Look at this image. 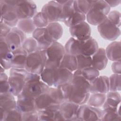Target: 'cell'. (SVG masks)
<instances>
[{
    "label": "cell",
    "instance_id": "obj_1",
    "mask_svg": "<svg viewBox=\"0 0 121 121\" xmlns=\"http://www.w3.org/2000/svg\"><path fill=\"white\" fill-rule=\"evenodd\" d=\"M65 101L82 105L86 104L89 95L90 82L80 76L73 75L72 80L60 87Z\"/></svg>",
    "mask_w": 121,
    "mask_h": 121
},
{
    "label": "cell",
    "instance_id": "obj_2",
    "mask_svg": "<svg viewBox=\"0 0 121 121\" xmlns=\"http://www.w3.org/2000/svg\"><path fill=\"white\" fill-rule=\"evenodd\" d=\"M49 87L41 80L40 75L28 72L23 90L17 96L35 99L45 92Z\"/></svg>",
    "mask_w": 121,
    "mask_h": 121
},
{
    "label": "cell",
    "instance_id": "obj_3",
    "mask_svg": "<svg viewBox=\"0 0 121 121\" xmlns=\"http://www.w3.org/2000/svg\"><path fill=\"white\" fill-rule=\"evenodd\" d=\"M65 101L60 87H49L43 93L35 99L36 110H42L52 104H60Z\"/></svg>",
    "mask_w": 121,
    "mask_h": 121
},
{
    "label": "cell",
    "instance_id": "obj_4",
    "mask_svg": "<svg viewBox=\"0 0 121 121\" xmlns=\"http://www.w3.org/2000/svg\"><path fill=\"white\" fill-rule=\"evenodd\" d=\"M110 10V7L105 0H93L90 10L86 15V19L89 24L97 26L106 19Z\"/></svg>",
    "mask_w": 121,
    "mask_h": 121
},
{
    "label": "cell",
    "instance_id": "obj_5",
    "mask_svg": "<svg viewBox=\"0 0 121 121\" xmlns=\"http://www.w3.org/2000/svg\"><path fill=\"white\" fill-rule=\"evenodd\" d=\"M17 0H0V21L11 28L17 26L19 19L16 12Z\"/></svg>",
    "mask_w": 121,
    "mask_h": 121
},
{
    "label": "cell",
    "instance_id": "obj_6",
    "mask_svg": "<svg viewBox=\"0 0 121 121\" xmlns=\"http://www.w3.org/2000/svg\"><path fill=\"white\" fill-rule=\"evenodd\" d=\"M46 60L44 50H37L28 54L25 69L28 72L40 75L45 67Z\"/></svg>",
    "mask_w": 121,
    "mask_h": 121
},
{
    "label": "cell",
    "instance_id": "obj_7",
    "mask_svg": "<svg viewBox=\"0 0 121 121\" xmlns=\"http://www.w3.org/2000/svg\"><path fill=\"white\" fill-rule=\"evenodd\" d=\"M44 51L46 58L45 67L59 68L65 53L64 46L58 42H56Z\"/></svg>",
    "mask_w": 121,
    "mask_h": 121
},
{
    "label": "cell",
    "instance_id": "obj_8",
    "mask_svg": "<svg viewBox=\"0 0 121 121\" xmlns=\"http://www.w3.org/2000/svg\"><path fill=\"white\" fill-rule=\"evenodd\" d=\"M28 72L25 69L11 68L10 69L9 76V92L15 96H17L22 91Z\"/></svg>",
    "mask_w": 121,
    "mask_h": 121
},
{
    "label": "cell",
    "instance_id": "obj_9",
    "mask_svg": "<svg viewBox=\"0 0 121 121\" xmlns=\"http://www.w3.org/2000/svg\"><path fill=\"white\" fill-rule=\"evenodd\" d=\"M102 115V110L100 108L94 107L85 104L80 105L77 114V118L78 121H101Z\"/></svg>",
    "mask_w": 121,
    "mask_h": 121
},
{
    "label": "cell",
    "instance_id": "obj_10",
    "mask_svg": "<svg viewBox=\"0 0 121 121\" xmlns=\"http://www.w3.org/2000/svg\"><path fill=\"white\" fill-rule=\"evenodd\" d=\"M97 30L103 39L112 42L116 40L121 35L120 27L116 26L107 17L97 26Z\"/></svg>",
    "mask_w": 121,
    "mask_h": 121
},
{
    "label": "cell",
    "instance_id": "obj_11",
    "mask_svg": "<svg viewBox=\"0 0 121 121\" xmlns=\"http://www.w3.org/2000/svg\"><path fill=\"white\" fill-rule=\"evenodd\" d=\"M16 12L19 20L32 19L37 13V6L32 0H17Z\"/></svg>",
    "mask_w": 121,
    "mask_h": 121
},
{
    "label": "cell",
    "instance_id": "obj_12",
    "mask_svg": "<svg viewBox=\"0 0 121 121\" xmlns=\"http://www.w3.org/2000/svg\"><path fill=\"white\" fill-rule=\"evenodd\" d=\"M41 12L45 16L49 23L60 22L62 5L59 3L57 1H49L43 6Z\"/></svg>",
    "mask_w": 121,
    "mask_h": 121
},
{
    "label": "cell",
    "instance_id": "obj_13",
    "mask_svg": "<svg viewBox=\"0 0 121 121\" xmlns=\"http://www.w3.org/2000/svg\"><path fill=\"white\" fill-rule=\"evenodd\" d=\"M26 38L24 33L17 27H14L12 28L10 32L5 38V40L10 49L13 51L21 47Z\"/></svg>",
    "mask_w": 121,
    "mask_h": 121
},
{
    "label": "cell",
    "instance_id": "obj_14",
    "mask_svg": "<svg viewBox=\"0 0 121 121\" xmlns=\"http://www.w3.org/2000/svg\"><path fill=\"white\" fill-rule=\"evenodd\" d=\"M32 37L37 42L38 50H44L56 42L50 35L46 27L36 28L32 33Z\"/></svg>",
    "mask_w": 121,
    "mask_h": 121
},
{
    "label": "cell",
    "instance_id": "obj_15",
    "mask_svg": "<svg viewBox=\"0 0 121 121\" xmlns=\"http://www.w3.org/2000/svg\"><path fill=\"white\" fill-rule=\"evenodd\" d=\"M71 37L80 41H84L91 37V29L88 23L83 21L69 27Z\"/></svg>",
    "mask_w": 121,
    "mask_h": 121
},
{
    "label": "cell",
    "instance_id": "obj_16",
    "mask_svg": "<svg viewBox=\"0 0 121 121\" xmlns=\"http://www.w3.org/2000/svg\"><path fill=\"white\" fill-rule=\"evenodd\" d=\"M80 105L65 101L60 105L59 110L64 121H78L77 114Z\"/></svg>",
    "mask_w": 121,
    "mask_h": 121
},
{
    "label": "cell",
    "instance_id": "obj_17",
    "mask_svg": "<svg viewBox=\"0 0 121 121\" xmlns=\"http://www.w3.org/2000/svg\"><path fill=\"white\" fill-rule=\"evenodd\" d=\"M13 51L5 41V38L0 37V64L5 69L12 68L11 60L12 58Z\"/></svg>",
    "mask_w": 121,
    "mask_h": 121
},
{
    "label": "cell",
    "instance_id": "obj_18",
    "mask_svg": "<svg viewBox=\"0 0 121 121\" xmlns=\"http://www.w3.org/2000/svg\"><path fill=\"white\" fill-rule=\"evenodd\" d=\"M73 77V72L62 68H57L54 69L53 87H60L69 82Z\"/></svg>",
    "mask_w": 121,
    "mask_h": 121
},
{
    "label": "cell",
    "instance_id": "obj_19",
    "mask_svg": "<svg viewBox=\"0 0 121 121\" xmlns=\"http://www.w3.org/2000/svg\"><path fill=\"white\" fill-rule=\"evenodd\" d=\"M110 91L109 78L105 76H99L90 82V93L106 94Z\"/></svg>",
    "mask_w": 121,
    "mask_h": 121
},
{
    "label": "cell",
    "instance_id": "obj_20",
    "mask_svg": "<svg viewBox=\"0 0 121 121\" xmlns=\"http://www.w3.org/2000/svg\"><path fill=\"white\" fill-rule=\"evenodd\" d=\"M121 96L120 94L116 91H109L106 94V99L103 105V109L120 110Z\"/></svg>",
    "mask_w": 121,
    "mask_h": 121
},
{
    "label": "cell",
    "instance_id": "obj_21",
    "mask_svg": "<svg viewBox=\"0 0 121 121\" xmlns=\"http://www.w3.org/2000/svg\"><path fill=\"white\" fill-rule=\"evenodd\" d=\"M92 66L99 71L104 69L108 63V59L106 56L105 50L99 48L97 51L91 56Z\"/></svg>",
    "mask_w": 121,
    "mask_h": 121
},
{
    "label": "cell",
    "instance_id": "obj_22",
    "mask_svg": "<svg viewBox=\"0 0 121 121\" xmlns=\"http://www.w3.org/2000/svg\"><path fill=\"white\" fill-rule=\"evenodd\" d=\"M28 54L22 47L13 51L11 60L12 68L25 69Z\"/></svg>",
    "mask_w": 121,
    "mask_h": 121
},
{
    "label": "cell",
    "instance_id": "obj_23",
    "mask_svg": "<svg viewBox=\"0 0 121 121\" xmlns=\"http://www.w3.org/2000/svg\"><path fill=\"white\" fill-rule=\"evenodd\" d=\"M60 104H52L38 111L39 121H56L58 112Z\"/></svg>",
    "mask_w": 121,
    "mask_h": 121
},
{
    "label": "cell",
    "instance_id": "obj_24",
    "mask_svg": "<svg viewBox=\"0 0 121 121\" xmlns=\"http://www.w3.org/2000/svg\"><path fill=\"white\" fill-rule=\"evenodd\" d=\"M17 107L15 96L10 92L0 93V110L5 112Z\"/></svg>",
    "mask_w": 121,
    "mask_h": 121
},
{
    "label": "cell",
    "instance_id": "obj_25",
    "mask_svg": "<svg viewBox=\"0 0 121 121\" xmlns=\"http://www.w3.org/2000/svg\"><path fill=\"white\" fill-rule=\"evenodd\" d=\"M121 43L120 41H113L106 47L105 52L108 60L112 61L121 60Z\"/></svg>",
    "mask_w": 121,
    "mask_h": 121
},
{
    "label": "cell",
    "instance_id": "obj_26",
    "mask_svg": "<svg viewBox=\"0 0 121 121\" xmlns=\"http://www.w3.org/2000/svg\"><path fill=\"white\" fill-rule=\"evenodd\" d=\"M17 107L22 112L37 111L35 99L17 96Z\"/></svg>",
    "mask_w": 121,
    "mask_h": 121
},
{
    "label": "cell",
    "instance_id": "obj_27",
    "mask_svg": "<svg viewBox=\"0 0 121 121\" xmlns=\"http://www.w3.org/2000/svg\"><path fill=\"white\" fill-rule=\"evenodd\" d=\"M99 46L97 41L92 37L82 41L81 44V54L92 56L98 49Z\"/></svg>",
    "mask_w": 121,
    "mask_h": 121
},
{
    "label": "cell",
    "instance_id": "obj_28",
    "mask_svg": "<svg viewBox=\"0 0 121 121\" xmlns=\"http://www.w3.org/2000/svg\"><path fill=\"white\" fill-rule=\"evenodd\" d=\"M73 75L80 76L91 82L99 76V71L94 67L91 66L81 69H77L73 73Z\"/></svg>",
    "mask_w": 121,
    "mask_h": 121
},
{
    "label": "cell",
    "instance_id": "obj_29",
    "mask_svg": "<svg viewBox=\"0 0 121 121\" xmlns=\"http://www.w3.org/2000/svg\"><path fill=\"white\" fill-rule=\"evenodd\" d=\"M81 41L71 37L64 45L65 53L74 56L80 54Z\"/></svg>",
    "mask_w": 121,
    "mask_h": 121
},
{
    "label": "cell",
    "instance_id": "obj_30",
    "mask_svg": "<svg viewBox=\"0 0 121 121\" xmlns=\"http://www.w3.org/2000/svg\"><path fill=\"white\" fill-rule=\"evenodd\" d=\"M59 67L67 69L73 73L78 69V63L76 56L65 53Z\"/></svg>",
    "mask_w": 121,
    "mask_h": 121
},
{
    "label": "cell",
    "instance_id": "obj_31",
    "mask_svg": "<svg viewBox=\"0 0 121 121\" xmlns=\"http://www.w3.org/2000/svg\"><path fill=\"white\" fill-rule=\"evenodd\" d=\"M46 28L51 37L55 42L60 39L62 36L63 29L61 25L57 22L50 23Z\"/></svg>",
    "mask_w": 121,
    "mask_h": 121
},
{
    "label": "cell",
    "instance_id": "obj_32",
    "mask_svg": "<svg viewBox=\"0 0 121 121\" xmlns=\"http://www.w3.org/2000/svg\"><path fill=\"white\" fill-rule=\"evenodd\" d=\"M105 99L106 94L91 93L86 104L94 107L100 108L104 105Z\"/></svg>",
    "mask_w": 121,
    "mask_h": 121
},
{
    "label": "cell",
    "instance_id": "obj_33",
    "mask_svg": "<svg viewBox=\"0 0 121 121\" xmlns=\"http://www.w3.org/2000/svg\"><path fill=\"white\" fill-rule=\"evenodd\" d=\"M86 19V17L85 15L79 13L74 9L73 12L63 23L67 27H70L80 22L85 21Z\"/></svg>",
    "mask_w": 121,
    "mask_h": 121
},
{
    "label": "cell",
    "instance_id": "obj_34",
    "mask_svg": "<svg viewBox=\"0 0 121 121\" xmlns=\"http://www.w3.org/2000/svg\"><path fill=\"white\" fill-rule=\"evenodd\" d=\"M17 27L25 34L33 33L36 28L32 18L19 20L17 24Z\"/></svg>",
    "mask_w": 121,
    "mask_h": 121
},
{
    "label": "cell",
    "instance_id": "obj_35",
    "mask_svg": "<svg viewBox=\"0 0 121 121\" xmlns=\"http://www.w3.org/2000/svg\"><path fill=\"white\" fill-rule=\"evenodd\" d=\"M93 2V0H74L73 8L76 11L86 15L90 10Z\"/></svg>",
    "mask_w": 121,
    "mask_h": 121
},
{
    "label": "cell",
    "instance_id": "obj_36",
    "mask_svg": "<svg viewBox=\"0 0 121 121\" xmlns=\"http://www.w3.org/2000/svg\"><path fill=\"white\" fill-rule=\"evenodd\" d=\"M55 69L45 67L40 74L41 80L50 87L53 86V74Z\"/></svg>",
    "mask_w": 121,
    "mask_h": 121
},
{
    "label": "cell",
    "instance_id": "obj_37",
    "mask_svg": "<svg viewBox=\"0 0 121 121\" xmlns=\"http://www.w3.org/2000/svg\"><path fill=\"white\" fill-rule=\"evenodd\" d=\"M121 114L120 110H102V115L101 121H121Z\"/></svg>",
    "mask_w": 121,
    "mask_h": 121
},
{
    "label": "cell",
    "instance_id": "obj_38",
    "mask_svg": "<svg viewBox=\"0 0 121 121\" xmlns=\"http://www.w3.org/2000/svg\"><path fill=\"white\" fill-rule=\"evenodd\" d=\"M22 47L28 54L33 53L38 50L37 42L33 37L26 38L22 44Z\"/></svg>",
    "mask_w": 121,
    "mask_h": 121
},
{
    "label": "cell",
    "instance_id": "obj_39",
    "mask_svg": "<svg viewBox=\"0 0 121 121\" xmlns=\"http://www.w3.org/2000/svg\"><path fill=\"white\" fill-rule=\"evenodd\" d=\"M121 75L113 74L109 78V91H120L121 90Z\"/></svg>",
    "mask_w": 121,
    "mask_h": 121
},
{
    "label": "cell",
    "instance_id": "obj_40",
    "mask_svg": "<svg viewBox=\"0 0 121 121\" xmlns=\"http://www.w3.org/2000/svg\"><path fill=\"white\" fill-rule=\"evenodd\" d=\"M32 19L36 28L46 27L49 24L47 19L41 11L37 12Z\"/></svg>",
    "mask_w": 121,
    "mask_h": 121
},
{
    "label": "cell",
    "instance_id": "obj_41",
    "mask_svg": "<svg viewBox=\"0 0 121 121\" xmlns=\"http://www.w3.org/2000/svg\"><path fill=\"white\" fill-rule=\"evenodd\" d=\"M23 113L17 108L5 112L3 121H22Z\"/></svg>",
    "mask_w": 121,
    "mask_h": 121
},
{
    "label": "cell",
    "instance_id": "obj_42",
    "mask_svg": "<svg viewBox=\"0 0 121 121\" xmlns=\"http://www.w3.org/2000/svg\"><path fill=\"white\" fill-rule=\"evenodd\" d=\"M78 69H81L85 68L92 66V58L91 56H86L83 54H79L76 56Z\"/></svg>",
    "mask_w": 121,
    "mask_h": 121
},
{
    "label": "cell",
    "instance_id": "obj_43",
    "mask_svg": "<svg viewBox=\"0 0 121 121\" xmlns=\"http://www.w3.org/2000/svg\"><path fill=\"white\" fill-rule=\"evenodd\" d=\"M9 77L5 72L0 73V93L9 92Z\"/></svg>",
    "mask_w": 121,
    "mask_h": 121
},
{
    "label": "cell",
    "instance_id": "obj_44",
    "mask_svg": "<svg viewBox=\"0 0 121 121\" xmlns=\"http://www.w3.org/2000/svg\"><path fill=\"white\" fill-rule=\"evenodd\" d=\"M107 18L114 24L116 26L120 27L121 26V13L119 11L114 10L108 13Z\"/></svg>",
    "mask_w": 121,
    "mask_h": 121
},
{
    "label": "cell",
    "instance_id": "obj_45",
    "mask_svg": "<svg viewBox=\"0 0 121 121\" xmlns=\"http://www.w3.org/2000/svg\"><path fill=\"white\" fill-rule=\"evenodd\" d=\"M39 121L37 111L24 112L22 114V121Z\"/></svg>",
    "mask_w": 121,
    "mask_h": 121
},
{
    "label": "cell",
    "instance_id": "obj_46",
    "mask_svg": "<svg viewBox=\"0 0 121 121\" xmlns=\"http://www.w3.org/2000/svg\"><path fill=\"white\" fill-rule=\"evenodd\" d=\"M0 37L5 38L10 32L12 28L3 22H0Z\"/></svg>",
    "mask_w": 121,
    "mask_h": 121
},
{
    "label": "cell",
    "instance_id": "obj_47",
    "mask_svg": "<svg viewBox=\"0 0 121 121\" xmlns=\"http://www.w3.org/2000/svg\"><path fill=\"white\" fill-rule=\"evenodd\" d=\"M111 68L112 71L114 74H121V61H113Z\"/></svg>",
    "mask_w": 121,
    "mask_h": 121
},
{
    "label": "cell",
    "instance_id": "obj_48",
    "mask_svg": "<svg viewBox=\"0 0 121 121\" xmlns=\"http://www.w3.org/2000/svg\"><path fill=\"white\" fill-rule=\"evenodd\" d=\"M106 2L108 4V5L111 7H115L116 6H118L121 1V0H105Z\"/></svg>",
    "mask_w": 121,
    "mask_h": 121
},
{
    "label": "cell",
    "instance_id": "obj_49",
    "mask_svg": "<svg viewBox=\"0 0 121 121\" xmlns=\"http://www.w3.org/2000/svg\"><path fill=\"white\" fill-rule=\"evenodd\" d=\"M5 69L2 67V66H0V73H3V72H4V71H5Z\"/></svg>",
    "mask_w": 121,
    "mask_h": 121
}]
</instances>
